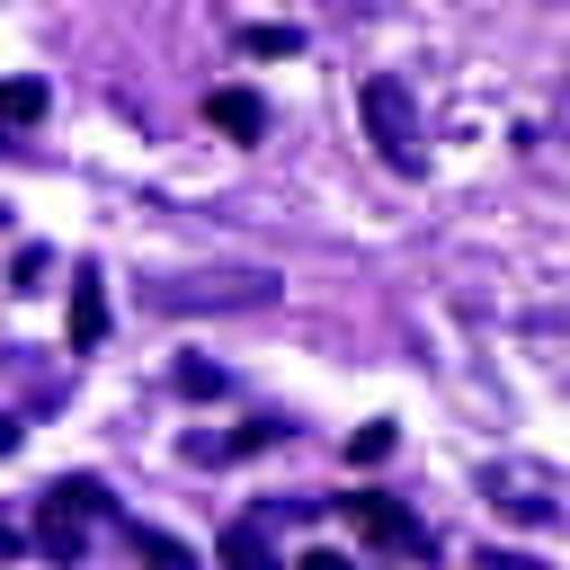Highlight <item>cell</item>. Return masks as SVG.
<instances>
[{
	"mask_svg": "<svg viewBox=\"0 0 570 570\" xmlns=\"http://www.w3.org/2000/svg\"><path fill=\"white\" fill-rule=\"evenodd\" d=\"M45 267H53V249H45V240H27V249H18V294H36V276H45Z\"/></svg>",
	"mask_w": 570,
	"mask_h": 570,
	"instance_id": "obj_14",
	"label": "cell"
},
{
	"mask_svg": "<svg viewBox=\"0 0 570 570\" xmlns=\"http://www.w3.org/2000/svg\"><path fill=\"white\" fill-rule=\"evenodd\" d=\"M98 338H107V294H98V258H80L71 267V347L89 356Z\"/></svg>",
	"mask_w": 570,
	"mask_h": 570,
	"instance_id": "obj_6",
	"label": "cell"
},
{
	"mask_svg": "<svg viewBox=\"0 0 570 570\" xmlns=\"http://www.w3.org/2000/svg\"><path fill=\"white\" fill-rule=\"evenodd\" d=\"M107 517H116L107 481H98V472H62V481H45V499H36V552H45V561H80Z\"/></svg>",
	"mask_w": 570,
	"mask_h": 570,
	"instance_id": "obj_2",
	"label": "cell"
},
{
	"mask_svg": "<svg viewBox=\"0 0 570 570\" xmlns=\"http://www.w3.org/2000/svg\"><path fill=\"white\" fill-rule=\"evenodd\" d=\"M125 543H134V552H151V561H196V552H187L178 534H160V525H142V517L125 525Z\"/></svg>",
	"mask_w": 570,
	"mask_h": 570,
	"instance_id": "obj_10",
	"label": "cell"
},
{
	"mask_svg": "<svg viewBox=\"0 0 570 570\" xmlns=\"http://www.w3.org/2000/svg\"><path fill=\"white\" fill-rule=\"evenodd\" d=\"M330 508H338V517H347L365 543H383V552H419V561L436 552L428 517H410V508H401V499H383V490H347V499H330Z\"/></svg>",
	"mask_w": 570,
	"mask_h": 570,
	"instance_id": "obj_4",
	"label": "cell"
},
{
	"mask_svg": "<svg viewBox=\"0 0 570 570\" xmlns=\"http://www.w3.org/2000/svg\"><path fill=\"white\" fill-rule=\"evenodd\" d=\"M45 116V80H9V125H36Z\"/></svg>",
	"mask_w": 570,
	"mask_h": 570,
	"instance_id": "obj_12",
	"label": "cell"
},
{
	"mask_svg": "<svg viewBox=\"0 0 570 570\" xmlns=\"http://www.w3.org/2000/svg\"><path fill=\"white\" fill-rule=\"evenodd\" d=\"M481 481H490V490H508V508H517L525 525H543V517H552V499H534V481H517V472H499V463H490Z\"/></svg>",
	"mask_w": 570,
	"mask_h": 570,
	"instance_id": "obj_9",
	"label": "cell"
},
{
	"mask_svg": "<svg viewBox=\"0 0 570 570\" xmlns=\"http://www.w3.org/2000/svg\"><path fill=\"white\" fill-rule=\"evenodd\" d=\"M169 383H178L187 401H223V392H232V374H223V365H205V356H187V365H178Z\"/></svg>",
	"mask_w": 570,
	"mask_h": 570,
	"instance_id": "obj_8",
	"label": "cell"
},
{
	"mask_svg": "<svg viewBox=\"0 0 570 570\" xmlns=\"http://www.w3.org/2000/svg\"><path fill=\"white\" fill-rule=\"evenodd\" d=\"M223 552H232V561H276V552H267V534H258V525H232V534H223Z\"/></svg>",
	"mask_w": 570,
	"mask_h": 570,
	"instance_id": "obj_13",
	"label": "cell"
},
{
	"mask_svg": "<svg viewBox=\"0 0 570 570\" xmlns=\"http://www.w3.org/2000/svg\"><path fill=\"white\" fill-rule=\"evenodd\" d=\"M240 53H249V62H276V53H303V27H276V18H267V27H240Z\"/></svg>",
	"mask_w": 570,
	"mask_h": 570,
	"instance_id": "obj_7",
	"label": "cell"
},
{
	"mask_svg": "<svg viewBox=\"0 0 570 570\" xmlns=\"http://www.w3.org/2000/svg\"><path fill=\"white\" fill-rule=\"evenodd\" d=\"M205 116H214L232 142H267V98H258L249 80H223V89L205 98Z\"/></svg>",
	"mask_w": 570,
	"mask_h": 570,
	"instance_id": "obj_5",
	"label": "cell"
},
{
	"mask_svg": "<svg viewBox=\"0 0 570 570\" xmlns=\"http://www.w3.org/2000/svg\"><path fill=\"white\" fill-rule=\"evenodd\" d=\"M151 303L160 312H267L276 303V276H169V285H151Z\"/></svg>",
	"mask_w": 570,
	"mask_h": 570,
	"instance_id": "obj_3",
	"label": "cell"
},
{
	"mask_svg": "<svg viewBox=\"0 0 570 570\" xmlns=\"http://www.w3.org/2000/svg\"><path fill=\"white\" fill-rule=\"evenodd\" d=\"M392 454V419H365L356 436H347V463H383Z\"/></svg>",
	"mask_w": 570,
	"mask_h": 570,
	"instance_id": "obj_11",
	"label": "cell"
},
{
	"mask_svg": "<svg viewBox=\"0 0 570 570\" xmlns=\"http://www.w3.org/2000/svg\"><path fill=\"white\" fill-rule=\"evenodd\" d=\"M356 116H365L383 169H401V178L428 169V125H419V98H410L401 71H365V80H356Z\"/></svg>",
	"mask_w": 570,
	"mask_h": 570,
	"instance_id": "obj_1",
	"label": "cell"
}]
</instances>
